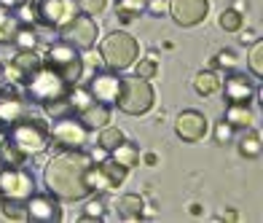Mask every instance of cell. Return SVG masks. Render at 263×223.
<instances>
[{
    "instance_id": "1",
    "label": "cell",
    "mask_w": 263,
    "mask_h": 223,
    "mask_svg": "<svg viewBox=\"0 0 263 223\" xmlns=\"http://www.w3.org/2000/svg\"><path fill=\"white\" fill-rule=\"evenodd\" d=\"M91 167V156L78 151H59L57 156L49 159L43 170V183L46 191L54 194L59 202H81L89 199L94 191L86 180V172Z\"/></svg>"
},
{
    "instance_id": "2",
    "label": "cell",
    "mask_w": 263,
    "mask_h": 223,
    "mask_svg": "<svg viewBox=\"0 0 263 223\" xmlns=\"http://www.w3.org/2000/svg\"><path fill=\"white\" fill-rule=\"evenodd\" d=\"M6 137L14 143L27 159L43 154L51 143L49 135V121L43 119H32V116H25V119L14 121L11 126H6Z\"/></svg>"
},
{
    "instance_id": "3",
    "label": "cell",
    "mask_w": 263,
    "mask_h": 223,
    "mask_svg": "<svg viewBox=\"0 0 263 223\" xmlns=\"http://www.w3.org/2000/svg\"><path fill=\"white\" fill-rule=\"evenodd\" d=\"M76 84H67V81L57 73V70H51V67H46V65H41L38 70H35V76L25 84V97H27V102H35V105H49V102H57V100H62V97H67V91L73 89Z\"/></svg>"
},
{
    "instance_id": "4",
    "label": "cell",
    "mask_w": 263,
    "mask_h": 223,
    "mask_svg": "<svg viewBox=\"0 0 263 223\" xmlns=\"http://www.w3.org/2000/svg\"><path fill=\"white\" fill-rule=\"evenodd\" d=\"M100 57H102V62L107 65V70L124 73V70L135 67L137 57H140V43H137L135 35H129V32H124V30H113V32L102 41Z\"/></svg>"
},
{
    "instance_id": "5",
    "label": "cell",
    "mask_w": 263,
    "mask_h": 223,
    "mask_svg": "<svg viewBox=\"0 0 263 223\" xmlns=\"http://www.w3.org/2000/svg\"><path fill=\"white\" fill-rule=\"evenodd\" d=\"M153 102H156V91H153L151 81L137 78V76H121V86H118L116 105L118 110L126 116H145Z\"/></svg>"
},
{
    "instance_id": "6",
    "label": "cell",
    "mask_w": 263,
    "mask_h": 223,
    "mask_svg": "<svg viewBox=\"0 0 263 223\" xmlns=\"http://www.w3.org/2000/svg\"><path fill=\"white\" fill-rule=\"evenodd\" d=\"M19 11H30V19H35L46 30L65 27L76 14H81L76 0H27Z\"/></svg>"
},
{
    "instance_id": "7",
    "label": "cell",
    "mask_w": 263,
    "mask_h": 223,
    "mask_svg": "<svg viewBox=\"0 0 263 223\" xmlns=\"http://www.w3.org/2000/svg\"><path fill=\"white\" fill-rule=\"evenodd\" d=\"M35 194V175L25 164H0V202H27Z\"/></svg>"
},
{
    "instance_id": "8",
    "label": "cell",
    "mask_w": 263,
    "mask_h": 223,
    "mask_svg": "<svg viewBox=\"0 0 263 223\" xmlns=\"http://www.w3.org/2000/svg\"><path fill=\"white\" fill-rule=\"evenodd\" d=\"M41 60L46 67L57 70L67 84H78L81 81V73H83V57L78 54V49H73L70 43L65 41H57L51 43L49 49L41 54Z\"/></svg>"
},
{
    "instance_id": "9",
    "label": "cell",
    "mask_w": 263,
    "mask_h": 223,
    "mask_svg": "<svg viewBox=\"0 0 263 223\" xmlns=\"http://www.w3.org/2000/svg\"><path fill=\"white\" fill-rule=\"evenodd\" d=\"M49 135L51 143L59 151H78L89 143V129L83 126L76 116H62V119H54V124H49Z\"/></svg>"
},
{
    "instance_id": "10",
    "label": "cell",
    "mask_w": 263,
    "mask_h": 223,
    "mask_svg": "<svg viewBox=\"0 0 263 223\" xmlns=\"http://www.w3.org/2000/svg\"><path fill=\"white\" fill-rule=\"evenodd\" d=\"M41 65H43V60H41L38 49H19L3 67H0V73H3L6 84L25 89V84L35 76V70H38Z\"/></svg>"
},
{
    "instance_id": "11",
    "label": "cell",
    "mask_w": 263,
    "mask_h": 223,
    "mask_svg": "<svg viewBox=\"0 0 263 223\" xmlns=\"http://www.w3.org/2000/svg\"><path fill=\"white\" fill-rule=\"evenodd\" d=\"M57 32H59V41L70 43L73 49H78V51H89L91 46L97 43L100 27H97V22H94V16L76 14L65 27H59Z\"/></svg>"
},
{
    "instance_id": "12",
    "label": "cell",
    "mask_w": 263,
    "mask_h": 223,
    "mask_svg": "<svg viewBox=\"0 0 263 223\" xmlns=\"http://www.w3.org/2000/svg\"><path fill=\"white\" fill-rule=\"evenodd\" d=\"M126 167H121L113 159H102V161H91V167L86 172V180L91 185V191H116L118 185H124L126 180Z\"/></svg>"
},
{
    "instance_id": "13",
    "label": "cell",
    "mask_w": 263,
    "mask_h": 223,
    "mask_svg": "<svg viewBox=\"0 0 263 223\" xmlns=\"http://www.w3.org/2000/svg\"><path fill=\"white\" fill-rule=\"evenodd\" d=\"M30 116V102L25 91L11 84H0V126H11L14 121Z\"/></svg>"
},
{
    "instance_id": "14",
    "label": "cell",
    "mask_w": 263,
    "mask_h": 223,
    "mask_svg": "<svg viewBox=\"0 0 263 223\" xmlns=\"http://www.w3.org/2000/svg\"><path fill=\"white\" fill-rule=\"evenodd\" d=\"M177 27H196L210 14V0H170L166 8Z\"/></svg>"
},
{
    "instance_id": "15",
    "label": "cell",
    "mask_w": 263,
    "mask_h": 223,
    "mask_svg": "<svg viewBox=\"0 0 263 223\" xmlns=\"http://www.w3.org/2000/svg\"><path fill=\"white\" fill-rule=\"evenodd\" d=\"M223 95L229 102H239V105H250L258 97V84L253 78H247L245 73H236V70H229L226 78L220 81Z\"/></svg>"
},
{
    "instance_id": "16",
    "label": "cell",
    "mask_w": 263,
    "mask_h": 223,
    "mask_svg": "<svg viewBox=\"0 0 263 223\" xmlns=\"http://www.w3.org/2000/svg\"><path fill=\"white\" fill-rule=\"evenodd\" d=\"M27 220L35 223H59L62 220V207H59V199L54 194H32L27 202Z\"/></svg>"
},
{
    "instance_id": "17",
    "label": "cell",
    "mask_w": 263,
    "mask_h": 223,
    "mask_svg": "<svg viewBox=\"0 0 263 223\" xmlns=\"http://www.w3.org/2000/svg\"><path fill=\"white\" fill-rule=\"evenodd\" d=\"M175 135L183 140V143H199L201 137L207 135V116L201 110H183L175 121Z\"/></svg>"
},
{
    "instance_id": "18",
    "label": "cell",
    "mask_w": 263,
    "mask_h": 223,
    "mask_svg": "<svg viewBox=\"0 0 263 223\" xmlns=\"http://www.w3.org/2000/svg\"><path fill=\"white\" fill-rule=\"evenodd\" d=\"M118 86H121V76L116 70H105V73H94V78L89 81V91L94 100H100L105 105H116L118 97Z\"/></svg>"
},
{
    "instance_id": "19",
    "label": "cell",
    "mask_w": 263,
    "mask_h": 223,
    "mask_svg": "<svg viewBox=\"0 0 263 223\" xmlns=\"http://www.w3.org/2000/svg\"><path fill=\"white\" fill-rule=\"evenodd\" d=\"M76 119L86 126L89 132L91 129H102V126H107V121H110V105H105L100 100H91L86 108L76 113Z\"/></svg>"
},
{
    "instance_id": "20",
    "label": "cell",
    "mask_w": 263,
    "mask_h": 223,
    "mask_svg": "<svg viewBox=\"0 0 263 223\" xmlns=\"http://www.w3.org/2000/svg\"><path fill=\"white\" fill-rule=\"evenodd\" d=\"M110 159H113V161H118L121 167L132 170V167H137V164H140V148H137V143L121 140V143H118V145L110 151Z\"/></svg>"
},
{
    "instance_id": "21",
    "label": "cell",
    "mask_w": 263,
    "mask_h": 223,
    "mask_svg": "<svg viewBox=\"0 0 263 223\" xmlns=\"http://www.w3.org/2000/svg\"><path fill=\"white\" fill-rule=\"evenodd\" d=\"M236 148L245 159H258L260 156V135L255 132L253 126H245L242 135L236 137Z\"/></svg>"
},
{
    "instance_id": "22",
    "label": "cell",
    "mask_w": 263,
    "mask_h": 223,
    "mask_svg": "<svg viewBox=\"0 0 263 223\" xmlns=\"http://www.w3.org/2000/svg\"><path fill=\"white\" fill-rule=\"evenodd\" d=\"M226 121H229L234 129H245V126H253L255 116L250 110V105H239V102H229V108H226Z\"/></svg>"
},
{
    "instance_id": "23",
    "label": "cell",
    "mask_w": 263,
    "mask_h": 223,
    "mask_svg": "<svg viewBox=\"0 0 263 223\" xmlns=\"http://www.w3.org/2000/svg\"><path fill=\"white\" fill-rule=\"evenodd\" d=\"M11 46H14L16 51L19 49H38V46H41V32L35 30L32 25H27V22H22V25L16 27V32H14Z\"/></svg>"
},
{
    "instance_id": "24",
    "label": "cell",
    "mask_w": 263,
    "mask_h": 223,
    "mask_svg": "<svg viewBox=\"0 0 263 223\" xmlns=\"http://www.w3.org/2000/svg\"><path fill=\"white\" fill-rule=\"evenodd\" d=\"M194 89L201 97L218 95L220 91V76L215 73V70H201V73H196V78H194Z\"/></svg>"
},
{
    "instance_id": "25",
    "label": "cell",
    "mask_w": 263,
    "mask_h": 223,
    "mask_svg": "<svg viewBox=\"0 0 263 223\" xmlns=\"http://www.w3.org/2000/svg\"><path fill=\"white\" fill-rule=\"evenodd\" d=\"M145 3L148 0H116V16L129 25V22H135L140 14H145Z\"/></svg>"
},
{
    "instance_id": "26",
    "label": "cell",
    "mask_w": 263,
    "mask_h": 223,
    "mask_svg": "<svg viewBox=\"0 0 263 223\" xmlns=\"http://www.w3.org/2000/svg\"><path fill=\"white\" fill-rule=\"evenodd\" d=\"M118 215L124 220H137L142 215V199L137 194H126L118 199Z\"/></svg>"
},
{
    "instance_id": "27",
    "label": "cell",
    "mask_w": 263,
    "mask_h": 223,
    "mask_svg": "<svg viewBox=\"0 0 263 223\" xmlns=\"http://www.w3.org/2000/svg\"><path fill=\"white\" fill-rule=\"evenodd\" d=\"M25 161H27V156L22 154L8 137L0 143V164H14V167H19V164H25Z\"/></svg>"
},
{
    "instance_id": "28",
    "label": "cell",
    "mask_w": 263,
    "mask_h": 223,
    "mask_svg": "<svg viewBox=\"0 0 263 223\" xmlns=\"http://www.w3.org/2000/svg\"><path fill=\"white\" fill-rule=\"evenodd\" d=\"M135 76H137V78H145V81L156 78V76H159V54L151 51L145 60H140L137 67H135Z\"/></svg>"
},
{
    "instance_id": "29",
    "label": "cell",
    "mask_w": 263,
    "mask_h": 223,
    "mask_svg": "<svg viewBox=\"0 0 263 223\" xmlns=\"http://www.w3.org/2000/svg\"><path fill=\"white\" fill-rule=\"evenodd\" d=\"M121 140H126V137H124V132L118 126H102L100 129V137H97V145H102L107 154H110V151L121 143Z\"/></svg>"
},
{
    "instance_id": "30",
    "label": "cell",
    "mask_w": 263,
    "mask_h": 223,
    "mask_svg": "<svg viewBox=\"0 0 263 223\" xmlns=\"http://www.w3.org/2000/svg\"><path fill=\"white\" fill-rule=\"evenodd\" d=\"M218 25L226 32H239L242 25H245V16H242V11H236V8H226L223 14L218 16Z\"/></svg>"
},
{
    "instance_id": "31",
    "label": "cell",
    "mask_w": 263,
    "mask_h": 223,
    "mask_svg": "<svg viewBox=\"0 0 263 223\" xmlns=\"http://www.w3.org/2000/svg\"><path fill=\"white\" fill-rule=\"evenodd\" d=\"M247 65H250V73H253V78H263V41H260V38L253 43V49H250Z\"/></svg>"
},
{
    "instance_id": "32",
    "label": "cell",
    "mask_w": 263,
    "mask_h": 223,
    "mask_svg": "<svg viewBox=\"0 0 263 223\" xmlns=\"http://www.w3.org/2000/svg\"><path fill=\"white\" fill-rule=\"evenodd\" d=\"M105 218H107V210H105V202L100 196H94L81 213V220H105Z\"/></svg>"
},
{
    "instance_id": "33",
    "label": "cell",
    "mask_w": 263,
    "mask_h": 223,
    "mask_svg": "<svg viewBox=\"0 0 263 223\" xmlns=\"http://www.w3.org/2000/svg\"><path fill=\"white\" fill-rule=\"evenodd\" d=\"M0 210H3V215L11 218V220H27L25 202H0Z\"/></svg>"
},
{
    "instance_id": "34",
    "label": "cell",
    "mask_w": 263,
    "mask_h": 223,
    "mask_svg": "<svg viewBox=\"0 0 263 223\" xmlns=\"http://www.w3.org/2000/svg\"><path fill=\"white\" fill-rule=\"evenodd\" d=\"M212 67H215V70H223V73H229V70L236 67V54H234L231 49H223V51L212 60Z\"/></svg>"
},
{
    "instance_id": "35",
    "label": "cell",
    "mask_w": 263,
    "mask_h": 223,
    "mask_svg": "<svg viewBox=\"0 0 263 223\" xmlns=\"http://www.w3.org/2000/svg\"><path fill=\"white\" fill-rule=\"evenodd\" d=\"M76 6H78L81 14L97 16V14H102V11L107 8V0H76Z\"/></svg>"
},
{
    "instance_id": "36",
    "label": "cell",
    "mask_w": 263,
    "mask_h": 223,
    "mask_svg": "<svg viewBox=\"0 0 263 223\" xmlns=\"http://www.w3.org/2000/svg\"><path fill=\"white\" fill-rule=\"evenodd\" d=\"M234 135H236V129L226 119H220L218 124H215V140H218V143H231Z\"/></svg>"
},
{
    "instance_id": "37",
    "label": "cell",
    "mask_w": 263,
    "mask_h": 223,
    "mask_svg": "<svg viewBox=\"0 0 263 223\" xmlns=\"http://www.w3.org/2000/svg\"><path fill=\"white\" fill-rule=\"evenodd\" d=\"M166 8H170V3H166V0H148V3H145V14H151V16H164Z\"/></svg>"
},
{
    "instance_id": "38",
    "label": "cell",
    "mask_w": 263,
    "mask_h": 223,
    "mask_svg": "<svg viewBox=\"0 0 263 223\" xmlns=\"http://www.w3.org/2000/svg\"><path fill=\"white\" fill-rule=\"evenodd\" d=\"M27 0H0V8H8V11H19Z\"/></svg>"
},
{
    "instance_id": "39",
    "label": "cell",
    "mask_w": 263,
    "mask_h": 223,
    "mask_svg": "<svg viewBox=\"0 0 263 223\" xmlns=\"http://www.w3.org/2000/svg\"><path fill=\"white\" fill-rule=\"evenodd\" d=\"M89 156H91V161H102V159H107V151H105L102 145H97V148H94Z\"/></svg>"
},
{
    "instance_id": "40",
    "label": "cell",
    "mask_w": 263,
    "mask_h": 223,
    "mask_svg": "<svg viewBox=\"0 0 263 223\" xmlns=\"http://www.w3.org/2000/svg\"><path fill=\"white\" fill-rule=\"evenodd\" d=\"M156 161H159V156H156V154H148V156H145V164H151V167H153Z\"/></svg>"
},
{
    "instance_id": "41",
    "label": "cell",
    "mask_w": 263,
    "mask_h": 223,
    "mask_svg": "<svg viewBox=\"0 0 263 223\" xmlns=\"http://www.w3.org/2000/svg\"><path fill=\"white\" fill-rule=\"evenodd\" d=\"M234 8H236V11H242V8H247V0H234Z\"/></svg>"
},
{
    "instance_id": "42",
    "label": "cell",
    "mask_w": 263,
    "mask_h": 223,
    "mask_svg": "<svg viewBox=\"0 0 263 223\" xmlns=\"http://www.w3.org/2000/svg\"><path fill=\"white\" fill-rule=\"evenodd\" d=\"M201 213V205H191V215H199Z\"/></svg>"
},
{
    "instance_id": "43",
    "label": "cell",
    "mask_w": 263,
    "mask_h": 223,
    "mask_svg": "<svg viewBox=\"0 0 263 223\" xmlns=\"http://www.w3.org/2000/svg\"><path fill=\"white\" fill-rule=\"evenodd\" d=\"M6 140V126H0V143Z\"/></svg>"
},
{
    "instance_id": "44",
    "label": "cell",
    "mask_w": 263,
    "mask_h": 223,
    "mask_svg": "<svg viewBox=\"0 0 263 223\" xmlns=\"http://www.w3.org/2000/svg\"><path fill=\"white\" fill-rule=\"evenodd\" d=\"M0 84H3V73H0Z\"/></svg>"
}]
</instances>
